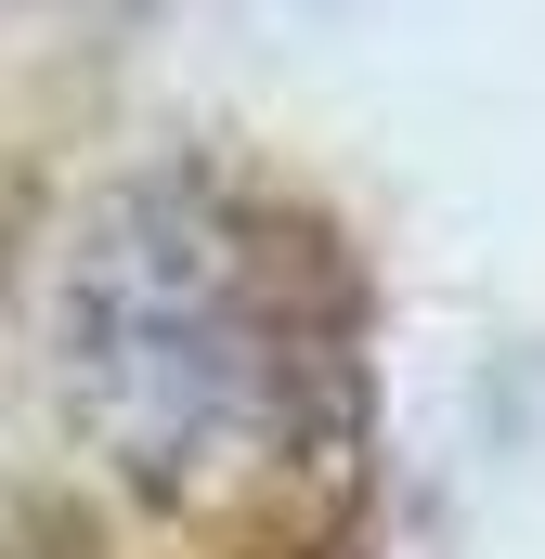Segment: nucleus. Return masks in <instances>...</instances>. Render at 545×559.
Instances as JSON below:
<instances>
[{
    "mask_svg": "<svg viewBox=\"0 0 545 559\" xmlns=\"http://www.w3.org/2000/svg\"><path fill=\"white\" fill-rule=\"evenodd\" d=\"M39 365L65 442L169 521L286 508L364 429L351 286L325 235L247 169H131L105 182L39 299Z\"/></svg>",
    "mask_w": 545,
    "mask_h": 559,
    "instance_id": "f257e3e1",
    "label": "nucleus"
}]
</instances>
